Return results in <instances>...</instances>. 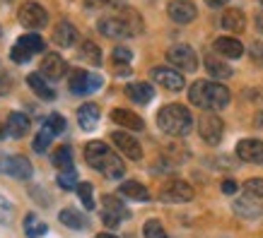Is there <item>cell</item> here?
Wrapping results in <instances>:
<instances>
[{"label": "cell", "mask_w": 263, "mask_h": 238, "mask_svg": "<svg viewBox=\"0 0 263 238\" xmlns=\"http://www.w3.org/2000/svg\"><path fill=\"white\" fill-rule=\"evenodd\" d=\"M85 161L92 168H97L99 174H104L106 178H111V181H119L121 176L126 174L123 161L109 149V144L99 142V140L87 142V147H85Z\"/></svg>", "instance_id": "cell-1"}, {"label": "cell", "mask_w": 263, "mask_h": 238, "mask_svg": "<svg viewBox=\"0 0 263 238\" xmlns=\"http://www.w3.org/2000/svg\"><path fill=\"white\" fill-rule=\"evenodd\" d=\"M189 99L196 103L198 109L213 111V109H224L230 103V89L222 87L220 82H210V79H198L193 82L189 89Z\"/></svg>", "instance_id": "cell-2"}, {"label": "cell", "mask_w": 263, "mask_h": 238, "mask_svg": "<svg viewBox=\"0 0 263 238\" xmlns=\"http://www.w3.org/2000/svg\"><path fill=\"white\" fill-rule=\"evenodd\" d=\"M157 125H160V130L167 133V135L181 137V135H189V133H191L193 116L181 103H169V106H164V109L157 113Z\"/></svg>", "instance_id": "cell-3"}, {"label": "cell", "mask_w": 263, "mask_h": 238, "mask_svg": "<svg viewBox=\"0 0 263 238\" xmlns=\"http://www.w3.org/2000/svg\"><path fill=\"white\" fill-rule=\"evenodd\" d=\"M17 19H20L22 27H27V29H41V27L48 24V12L44 5L34 3V0H27L22 8H20V12H17Z\"/></svg>", "instance_id": "cell-4"}, {"label": "cell", "mask_w": 263, "mask_h": 238, "mask_svg": "<svg viewBox=\"0 0 263 238\" xmlns=\"http://www.w3.org/2000/svg\"><path fill=\"white\" fill-rule=\"evenodd\" d=\"M167 60L176 68H181L186 72H193L198 68V56H196V51L191 46H186V44H179V46H172L167 51Z\"/></svg>", "instance_id": "cell-5"}, {"label": "cell", "mask_w": 263, "mask_h": 238, "mask_svg": "<svg viewBox=\"0 0 263 238\" xmlns=\"http://www.w3.org/2000/svg\"><path fill=\"white\" fill-rule=\"evenodd\" d=\"M99 32H102L106 39H126V36H133V29H130L128 22L121 17V12L102 17V19H99Z\"/></svg>", "instance_id": "cell-6"}, {"label": "cell", "mask_w": 263, "mask_h": 238, "mask_svg": "<svg viewBox=\"0 0 263 238\" xmlns=\"http://www.w3.org/2000/svg\"><path fill=\"white\" fill-rule=\"evenodd\" d=\"M102 87V77L99 75H92V72L87 70H75L70 75V92L72 94H92V92H97V89Z\"/></svg>", "instance_id": "cell-7"}, {"label": "cell", "mask_w": 263, "mask_h": 238, "mask_svg": "<svg viewBox=\"0 0 263 238\" xmlns=\"http://www.w3.org/2000/svg\"><path fill=\"white\" fill-rule=\"evenodd\" d=\"M104 209H102V222L109 226V229H116L123 219L128 217V209L123 207V202L114 198V195H104Z\"/></svg>", "instance_id": "cell-8"}, {"label": "cell", "mask_w": 263, "mask_h": 238, "mask_svg": "<svg viewBox=\"0 0 263 238\" xmlns=\"http://www.w3.org/2000/svg\"><path fill=\"white\" fill-rule=\"evenodd\" d=\"M198 133L208 144H217L222 140L224 123L217 118V116H213V113H205V116L198 120Z\"/></svg>", "instance_id": "cell-9"}, {"label": "cell", "mask_w": 263, "mask_h": 238, "mask_svg": "<svg viewBox=\"0 0 263 238\" xmlns=\"http://www.w3.org/2000/svg\"><path fill=\"white\" fill-rule=\"evenodd\" d=\"M152 79L160 84V87L169 89V92H181L183 89V75L174 68H152Z\"/></svg>", "instance_id": "cell-10"}, {"label": "cell", "mask_w": 263, "mask_h": 238, "mask_svg": "<svg viewBox=\"0 0 263 238\" xmlns=\"http://www.w3.org/2000/svg\"><path fill=\"white\" fill-rule=\"evenodd\" d=\"M160 198L164 202H189V200H193V188L186 181H169L162 188Z\"/></svg>", "instance_id": "cell-11"}, {"label": "cell", "mask_w": 263, "mask_h": 238, "mask_svg": "<svg viewBox=\"0 0 263 238\" xmlns=\"http://www.w3.org/2000/svg\"><path fill=\"white\" fill-rule=\"evenodd\" d=\"M0 171H5V174H10L12 178H20V181H29L32 178V164H29V159L20 157V154L5 157Z\"/></svg>", "instance_id": "cell-12"}, {"label": "cell", "mask_w": 263, "mask_h": 238, "mask_svg": "<svg viewBox=\"0 0 263 238\" xmlns=\"http://www.w3.org/2000/svg\"><path fill=\"white\" fill-rule=\"evenodd\" d=\"M111 142L119 147L123 154H126L128 159H133V161H138V159H143V149H140V144H138L136 137H130L128 133H121V130H116V133H111Z\"/></svg>", "instance_id": "cell-13"}, {"label": "cell", "mask_w": 263, "mask_h": 238, "mask_svg": "<svg viewBox=\"0 0 263 238\" xmlns=\"http://www.w3.org/2000/svg\"><path fill=\"white\" fill-rule=\"evenodd\" d=\"M237 157L249 164H263V142L261 140H241L237 144Z\"/></svg>", "instance_id": "cell-14"}, {"label": "cell", "mask_w": 263, "mask_h": 238, "mask_svg": "<svg viewBox=\"0 0 263 238\" xmlns=\"http://www.w3.org/2000/svg\"><path fill=\"white\" fill-rule=\"evenodd\" d=\"M167 12L176 24H189L196 19V5L189 3V0H174V3H169Z\"/></svg>", "instance_id": "cell-15"}, {"label": "cell", "mask_w": 263, "mask_h": 238, "mask_svg": "<svg viewBox=\"0 0 263 238\" xmlns=\"http://www.w3.org/2000/svg\"><path fill=\"white\" fill-rule=\"evenodd\" d=\"M65 60L58 53H46L44 60H41V75L48 79H61L65 75Z\"/></svg>", "instance_id": "cell-16"}, {"label": "cell", "mask_w": 263, "mask_h": 238, "mask_svg": "<svg viewBox=\"0 0 263 238\" xmlns=\"http://www.w3.org/2000/svg\"><path fill=\"white\" fill-rule=\"evenodd\" d=\"M75 41H78V29L70 22H58L53 29V44L61 48H70L75 46Z\"/></svg>", "instance_id": "cell-17"}, {"label": "cell", "mask_w": 263, "mask_h": 238, "mask_svg": "<svg viewBox=\"0 0 263 238\" xmlns=\"http://www.w3.org/2000/svg\"><path fill=\"white\" fill-rule=\"evenodd\" d=\"M111 120L116 123V125L126 127V130H143L145 127L143 118L133 111H126V109H116V111H111Z\"/></svg>", "instance_id": "cell-18"}, {"label": "cell", "mask_w": 263, "mask_h": 238, "mask_svg": "<svg viewBox=\"0 0 263 238\" xmlns=\"http://www.w3.org/2000/svg\"><path fill=\"white\" fill-rule=\"evenodd\" d=\"M222 29H227V32H234V34H241L244 29H247V17H244V12L237 8L232 10H224L222 15Z\"/></svg>", "instance_id": "cell-19"}, {"label": "cell", "mask_w": 263, "mask_h": 238, "mask_svg": "<svg viewBox=\"0 0 263 238\" xmlns=\"http://www.w3.org/2000/svg\"><path fill=\"white\" fill-rule=\"evenodd\" d=\"M215 51L224 58H241L244 46L237 39H232V36H220V39H215Z\"/></svg>", "instance_id": "cell-20"}, {"label": "cell", "mask_w": 263, "mask_h": 238, "mask_svg": "<svg viewBox=\"0 0 263 238\" xmlns=\"http://www.w3.org/2000/svg\"><path fill=\"white\" fill-rule=\"evenodd\" d=\"M126 94L130 96V101H136V103H150L152 96H155V89L147 82H133V84L126 87Z\"/></svg>", "instance_id": "cell-21"}, {"label": "cell", "mask_w": 263, "mask_h": 238, "mask_svg": "<svg viewBox=\"0 0 263 238\" xmlns=\"http://www.w3.org/2000/svg\"><path fill=\"white\" fill-rule=\"evenodd\" d=\"M78 123H80L82 130H95L97 123H99V106H97V103H85V106H80Z\"/></svg>", "instance_id": "cell-22"}, {"label": "cell", "mask_w": 263, "mask_h": 238, "mask_svg": "<svg viewBox=\"0 0 263 238\" xmlns=\"http://www.w3.org/2000/svg\"><path fill=\"white\" fill-rule=\"evenodd\" d=\"M119 192L123 195V198L138 200V202H147V200H150V192H147V188H145L143 183H138V181H126V183H121Z\"/></svg>", "instance_id": "cell-23"}, {"label": "cell", "mask_w": 263, "mask_h": 238, "mask_svg": "<svg viewBox=\"0 0 263 238\" xmlns=\"http://www.w3.org/2000/svg\"><path fill=\"white\" fill-rule=\"evenodd\" d=\"M5 125H8V135L17 137V140L29 133V118H27L24 113H10V118Z\"/></svg>", "instance_id": "cell-24"}, {"label": "cell", "mask_w": 263, "mask_h": 238, "mask_svg": "<svg viewBox=\"0 0 263 238\" xmlns=\"http://www.w3.org/2000/svg\"><path fill=\"white\" fill-rule=\"evenodd\" d=\"M27 84L32 87V92L36 96H41V99H46V101H51V99H56V92L46 84V79L41 77V75H29L27 77Z\"/></svg>", "instance_id": "cell-25"}, {"label": "cell", "mask_w": 263, "mask_h": 238, "mask_svg": "<svg viewBox=\"0 0 263 238\" xmlns=\"http://www.w3.org/2000/svg\"><path fill=\"white\" fill-rule=\"evenodd\" d=\"M205 68H208V72H210V75H213L215 79L232 77V68L227 63H222V60H217L215 56H208L205 58Z\"/></svg>", "instance_id": "cell-26"}, {"label": "cell", "mask_w": 263, "mask_h": 238, "mask_svg": "<svg viewBox=\"0 0 263 238\" xmlns=\"http://www.w3.org/2000/svg\"><path fill=\"white\" fill-rule=\"evenodd\" d=\"M61 224H65L68 229H85L87 226V219L78 212V209H63L61 214H58Z\"/></svg>", "instance_id": "cell-27"}, {"label": "cell", "mask_w": 263, "mask_h": 238, "mask_svg": "<svg viewBox=\"0 0 263 238\" xmlns=\"http://www.w3.org/2000/svg\"><path fill=\"white\" fill-rule=\"evenodd\" d=\"M80 58L82 60H87L92 65H99L102 63V51L97 46L95 41H82L80 44Z\"/></svg>", "instance_id": "cell-28"}, {"label": "cell", "mask_w": 263, "mask_h": 238, "mask_svg": "<svg viewBox=\"0 0 263 238\" xmlns=\"http://www.w3.org/2000/svg\"><path fill=\"white\" fill-rule=\"evenodd\" d=\"M17 44H20L24 51H29V53H41V51L46 48V41L41 39L39 34H27V36H22Z\"/></svg>", "instance_id": "cell-29"}, {"label": "cell", "mask_w": 263, "mask_h": 238, "mask_svg": "<svg viewBox=\"0 0 263 238\" xmlns=\"http://www.w3.org/2000/svg\"><path fill=\"white\" fill-rule=\"evenodd\" d=\"M24 231H27V236L29 238H39L46 233V224H41L39 219H36V214H27L24 217Z\"/></svg>", "instance_id": "cell-30"}, {"label": "cell", "mask_w": 263, "mask_h": 238, "mask_svg": "<svg viewBox=\"0 0 263 238\" xmlns=\"http://www.w3.org/2000/svg\"><path fill=\"white\" fill-rule=\"evenodd\" d=\"M53 164L58 166V171H70L72 168V152L68 144H63V147L53 154Z\"/></svg>", "instance_id": "cell-31"}, {"label": "cell", "mask_w": 263, "mask_h": 238, "mask_svg": "<svg viewBox=\"0 0 263 238\" xmlns=\"http://www.w3.org/2000/svg\"><path fill=\"white\" fill-rule=\"evenodd\" d=\"M234 209H237L239 214H244V217H258V214H263V207L254 205V202H251V198L237 200V202H234Z\"/></svg>", "instance_id": "cell-32"}, {"label": "cell", "mask_w": 263, "mask_h": 238, "mask_svg": "<svg viewBox=\"0 0 263 238\" xmlns=\"http://www.w3.org/2000/svg\"><path fill=\"white\" fill-rule=\"evenodd\" d=\"M44 127H46L51 135H61L65 130V118L61 116V113H51L46 118V123H44Z\"/></svg>", "instance_id": "cell-33"}, {"label": "cell", "mask_w": 263, "mask_h": 238, "mask_svg": "<svg viewBox=\"0 0 263 238\" xmlns=\"http://www.w3.org/2000/svg\"><path fill=\"white\" fill-rule=\"evenodd\" d=\"M78 195L85 209H95V198H92V183H80L78 185Z\"/></svg>", "instance_id": "cell-34"}, {"label": "cell", "mask_w": 263, "mask_h": 238, "mask_svg": "<svg viewBox=\"0 0 263 238\" xmlns=\"http://www.w3.org/2000/svg\"><path fill=\"white\" fill-rule=\"evenodd\" d=\"M143 233H145V238H169L167 231L162 229V224L157 222V219H150V222L145 224Z\"/></svg>", "instance_id": "cell-35"}, {"label": "cell", "mask_w": 263, "mask_h": 238, "mask_svg": "<svg viewBox=\"0 0 263 238\" xmlns=\"http://www.w3.org/2000/svg\"><path fill=\"white\" fill-rule=\"evenodd\" d=\"M58 185H61L63 190H72V188L78 185V174H75V168L61 171V174H58Z\"/></svg>", "instance_id": "cell-36"}, {"label": "cell", "mask_w": 263, "mask_h": 238, "mask_svg": "<svg viewBox=\"0 0 263 238\" xmlns=\"http://www.w3.org/2000/svg\"><path fill=\"white\" fill-rule=\"evenodd\" d=\"M244 190L249 198H263V178H249L244 183Z\"/></svg>", "instance_id": "cell-37"}, {"label": "cell", "mask_w": 263, "mask_h": 238, "mask_svg": "<svg viewBox=\"0 0 263 238\" xmlns=\"http://www.w3.org/2000/svg\"><path fill=\"white\" fill-rule=\"evenodd\" d=\"M51 137H53V135L48 133L46 127H44L39 135L34 137V152H39V154H41V152H46L48 149V142H51Z\"/></svg>", "instance_id": "cell-38"}, {"label": "cell", "mask_w": 263, "mask_h": 238, "mask_svg": "<svg viewBox=\"0 0 263 238\" xmlns=\"http://www.w3.org/2000/svg\"><path fill=\"white\" fill-rule=\"evenodd\" d=\"M12 222V205L0 195V224H10Z\"/></svg>", "instance_id": "cell-39"}, {"label": "cell", "mask_w": 263, "mask_h": 238, "mask_svg": "<svg viewBox=\"0 0 263 238\" xmlns=\"http://www.w3.org/2000/svg\"><path fill=\"white\" fill-rule=\"evenodd\" d=\"M130 58H133V53L128 51V48L119 46V48H114V63H130Z\"/></svg>", "instance_id": "cell-40"}, {"label": "cell", "mask_w": 263, "mask_h": 238, "mask_svg": "<svg viewBox=\"0 0 263 238\" xmlns=\"http://www.w3.org/2000/svg\"><path fill=\"white\" fill-rule=\"evenodd\" d=\"M10 56H12L15 63H27V60L32 58V53H29V51H24L20 44H15V48H12V53H10Z\"/></svg>", "instance_id": "cell-41"}, {"label": "cell", "mask_w": 263, "mask_h": 238, "mask_svg": "<svg viewBox=\"0 0 263 238\" xmlns=\"http://www.w3.org/2000/svg\"><path fill=\"white\" fill-rule=\"evenodd\" d=\"M10 87H12V79H10V75H0V94H8Z\"/></svg>", "instance_id": "cell-42"}, {"label": "cell", "mask_w": 263, "mask_h": 238, "mask_svg": "<svg viewBox=\"0 0 263 238\" xmlns=\"http://www.w3.org/2000/svg\"><path fill=\"white\" fill-rule=\"evenodd\" d=\"M237 188H239V185H237L234 181H230V178H227V181H222V192H224V195H234V192H237Z\"/></svg>", "instance_id": "cell-43"}, {"label": "cell", "mask_w": 263, "mask_h": 238, "mask_svg": "<svg viewBox=\"0 0 263 238\" xmlns=\"http://www.w3.org/2000/svg\"><path fill=\"white\" fill-rule=\"evenodd\" d=\"M251 58L254 60H263V44H254L251 46Z\"/></svg>", "instance_id": "cell-44"}, {"label": "cell", "mask_w": 263, "mask_h": 238, "mask_svg": "<svg viewBox=\"0 0 263 238\" xmlns=\"http://www.w3.org/2000/svg\"><path fill=\"white\" fill-rule=\"evenodd\" d=\"M116 65V72H119V75H128V72H130V68H128L126 63H114Z\"/></svg>", "instance_id": "cell-45"}, {"label": "cell", "mask_w": 263, "mask_h": 238, "mask_svg": "<svg viewBox=\"0 0 263 238\" xmlns=\"http://www.w3.org/2000/svg\"><path fill=\"white\" fill-rule=\"evenodd\" d=\"M205 3L210 5V8H222V5H227L230 0H205Z\"/></svg>", "instance_id": "cell-46"}, {"label": "cell", "mask_w": 263, "mask_h": 238, "mask_svg": "<svg viewBox=\"0 0 263 238\" xmlns=\"http://www.w3.org/2000/svg\"><path fill=\"white\" fill-rule=\"evenodd\" d=\"M256 29L263 34V12H258V15H256Z\"/></svg>", "instance_id": "cell-47"}, {"label": "cell", "mask_w": 263, "mask_h": 238, "mask_svg": "<svg viewBox=\"0 0 263 238\" xmlns=\"http://www.w3.org/2000/svg\"><path fill=\"white\" fill-rule=\"evenodd\" d=\"M97 238H119V236H114V233H99Z\"/></svg>", "instance_id": "cell-48"}, {"label": "cell", "mask_w": 263, "mask_h": 238, "mask_svg": "<svg viewBox=\"0 0 263 238\" xmlns=\"http://www.w3.org/2000/svg\"><path fill=\"white\" fill-rule=\"evenodd\" d=\"M3 135H8V125H0V137Z\"/></svg>", "instance_id": "cell-49"}, {"label": "cell", "mask_w": 263, "mask_h": 238, "mask_svg": "<svg viewBox=\"0 0 263 238\" xmlns=\"http://www.w3.org/2000/svg\"><path fill=\"white\" fill-rule=\"evenodd\" d=\"M3 161H5V154H0V166H3Z\"/></svg>", "instance_id": "cell-50"}, {"label": "cell", "mask_w": 263, "mask_h": 238, "mask_svg": "<svg viewBox=\"0 0 263 238\" xmlns=\"http://www.w3.org/2000/svg\"><path fill=\"white\" fill-rule=\"evenodd\" d=\"M92 3H109V0H92Z\"/></svg>", "instance_id": "cell-51"}, {"label": "cell", "mask_w": 263, "mask_h": 238, "mask_svg": "<svg viewBox=\"0 0 263 238\" xmlns=\"http://www.w3.org/2000/svg\"><path fill=\"white\" fill-rule=\"evenodd\" d=\"M0 36H3V29H0Z\"/></svg>", "instance_id": "cell-52"}, {"label": "cell", "mask_w": 263, "mask_h": 238, "mask_svg": "<svg viewBox=\"0 0 263 238\" xmlns=\"http://www.w3.org/2000/svg\"><path fill=\"white\" fill-rule=\"evenodd\" d=\"M261 3H263V0H261Z\"/></svg>", "instance_id": "cell-53"}]
</instances>
